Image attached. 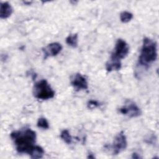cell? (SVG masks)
Segmentation results:
<instances>
[{
    "mask_svg": "<svg viewBox=\"0 0 159 159\" xmlns=\"http://www.w3.org/2000/svg\"><path fill=\"white\" fill-rule=\"evenodd\" d=\"M10 135L19 153L30 155L36 147V133L29 128L14 131Z\"/></svg>",
    "mask_w": 159,
    "mask_h": 159,
    "instance_id": "1",
    "label": "cell"
},
{
    "mask_svg": "<svg viewBox=\"0 0 159 159\" xmlns=\"http://www.w3.org/2000/svg\"><path fill=\"white\" fill-rule=\"evenodd\" d=\"M157 58V43L148 37H145L139 58V63L143 66L148 67L155 61Z\"/></svg>",
    "mask_w": 159,
    "mask_h": 159,
    "instance_id": "2",
    "label": "cell"
},
{
    "mask_svg": "<svg viewBox=\"0 0 159 159\" xmlns=\"http://www.w3.org/2000/svg\"><path fill=\"white\" fill-rule=\"evenodd\" d=\"M33 94L34 96L38 99L47 100L54 97L55 91L47 80H41L34 84L33 87Z\"/></svg>",
    "mask_w": 159,
    "mask_h": 159,
    "instance_id": "3",
    "label": "cell"
},
{
    "mask_svg": "<svg viewBox=\"0 0 159 159\" xmlns=\"http://www.w3.org/2000/svg\"><path fill=\"white\" fill-rule=\"evenodd\" d=\"M129 52V46L127 43L119 39L117 40L114 48V52L112 53L111 56V59L119 60L125 58Z\"/></svg>",
    "mask_w": 159,
    "mask_h": 159,
    "instance_id": "4",
    "label": "cell"
},
{
    "mask_svg": "<svg viewBox=\"0 0 159 159\" xmlns=\"http://www.w3.org/2000/svg\"><path fill=\"white\" fill-rule=\"evenodd\" d=\"M120 113L129 117H137L141 115V109L138 106L131 100H127L125 104L119 109Z\"/></svg>",
    "mask_w": 159,
    "mask_h": 159,
    "instance_id": "5",
    "label": "cell"
},
{
    "mask_svg": "<svg viewBox=\"0 0 159 159\" xmlns=\"http://www.w3.org/2000/svg\"><path fill=\"white\" fill-rule=\"evenodd\" d=\"M127 145V142L126 137L124 133L121 131L114 138L113 143L112 145V154L116 155L124 150Z\"/></svg>",
    "mask_w": 159,
    "mask_h": 159,
    "instance_id": "6",
    "label": "cell"
},
{
    "mask_svg": "<svg viewBox=\"0 0 159 159\" xmlns=\"http://www.w3.org/2000/svg\"><path fill=\"white\" fill-rule=\"evenodd\" d=\"M71 84L76 91L87 89L88 88V83L86 78L79 73L73 76L71 80Z\"/></svg>",
    "mask_w": 159,
    "mask_h": 159,
    "instance_id": "7",
    "label": "cell"
},
{
    "mask_svg": "<svg viewBox=\"0 0 159 159\" xmlns=\"http://www.w3.org/2000/svg\"><path fill=\"white\" fill-rule=\"evenodd\" d=\"M62 50V46L58 42H53L49 43L47 46L43 48L44 58L48 57H55Z\"/></svg>",
    "mask_w": 159,
    "mask_h": 159,
    "instance_id": "8",
    "label": "cell"
},
{
    "mask_svg": "<svg viewBox=\"0 0 159 159\" xmlns=\"http://www.w3.org/2000/svg\"><path fill=\"white\" fill-rule=\"evenodd\" d=\"M12 13V8L7 2H1L0 4V17L1 19H7L11 16Z\"/></svg>",
    "mask_w": 159,
    "mask_h": 159,
    "instance_id": "9",
    "label": "cell"
},
{
    "mask_svg": "<svg viewBox=\"0 0 159 159\" xmlns=\"http://www.w3.org/2000/svg\"><path fill=\"white\" fill-rule=\"evenodd\" d=\"M106 70L109 72L112 71H118L121 68L120 61L111 59L106 64Z\"/></svg>",
    "mask_w": 159,
    "mask_h": 159,
    "instance_id": "10",
    "label": "cell"
},
{
    "mask_svg": "<svg viewBox=\"0 0 159 159\" xmlns=\"http://www.w3.org/2000/svg\"><path fill=\"white\" fill-rule=\"evenodd\" d=\"M78 34H73L69 35L66 38V43L74 48L77 47L78 46Z\"/></svg>",
    "mask_w": 159,
    "mask_h": 159,
    "instance_id": "11",
    "label": "cell"
},
{
    "mask_svg": "<svg viewBox=\"0 0 159 159\" xmlns=\"http://www.w3.org/2000/svg\"><path fill=\"white\" fill-rule=\"evenodd\" d=\"M44 150L43 148L39 145H36L35 148L34 149L30 156L32 158H42Z\"/></svg>",
    "mask_w": 159,
    "mask_h": 159,
    "instance_id": "12",
    "label": "cell"
},
{
    "mask_svg": "<svg viewBox=\"0 0 159 159\" xmlns=\"http://www.w3.org/2000/svg\"><path fill=\"white\" fill-rule=\"evenodd\" d=\"M133 18V14L128 11H123L120 14V21L123 23H127Z\"/></svg>",
    "mask_w": 159,
    "mask_h": 159,
    "instance_id": "13",
    "label": "cell"
},
{
    "mask_svg": "<svg viewBox=\"0 0 159 159\" xmlns=\"http://www.w3.org/2000/svg\"><path fill=\"white\" fill-rule=\"evenodd\" d=\"M60 137L67 144H70L72 142L71 136L70 135V132L67 129H64L61 132Z\"/></svg>",
    "mask_w": 159,
    "mask_h": 159,
    "instance_id": "14",
    "label": "cell"
},
{
    "mask_svg": "<svg viewBox=\"0 0 159 159\" xmlns=\"http://www.w3.org/2000/svg\"><path fill=\"white\" fill-rule=\"evenodd\" d=\"M37 125L38 127L43 129H48L49 128V124L47 120L45 117H40L38 119Z\"/></svg>",
    "mask_w": 159,
    "mask_h": 159,
    "instance_id": "15",
    "label": "cell"
},
{
    "mask_svg": "<svg viewBox=\"0 0 159 159\" xmlns=\"http://www.w3.org/2000/svg\"><path fill=\"white\" fill-rule=\"evenodd\" d=\"M100 104L99 102H98L97 101H94V100H90L88 101V107L89 109H93L94 108H96L98 107V106H99Z\"/></svg>",
    "mask_w": 159,
    "mask_h": 159,
    "instance_id": "16",
    "label": "cell"
},
{
    "mask_svg": "<svg viewBox=\"0 0 159 159\" xmlns=\"http://www.w3.org/2000/svg\"><path fill=\"white\" fill-rule=\"evenodd\" d=\"M132 158H140V157L137 153H134L132 154Z\"/></svg>",
    "mask_w": 159,
    "mask_h": 159,
    "instance_id": "17",
    "label": "cell"
}]
</instances>
